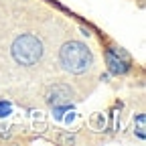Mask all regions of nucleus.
I'll use <instances>...</instances> for the list:
<instances>
[{
  "label": "nucleus",
  "mask_w": 146,
  "mask_h": 146,
  "mask_svg": "<svg viewBox=\"0 0 146 146\" xmlns=\"http://www.w3.org/2000/svg\"><path fill=\"white\" fill-rule=\"evenodd\" d=\"M59 61L61 65L71 71V73H85L91 65H94V57L91 51L79 43V41H69L59 49Z\"/></svg>",
  "instance_id": "nucleus-1"
},
{
  "label": "nucleus",
  "mask_w": 146,
  "mask_h": 146,
  "mask_svg": "<svg viewBox=\"0 0 146 146\" xmlns=\"http://www.w3.org/2000/svg\"><path fill=\"white\" fill-rule=\"evenodd\" d=\"M43 55V43L35 35H21L12 45V57L21 65H35Z\"/></svg>",
  "instance_id": "nucleus-2"
},
{
  "label": "nucleus",
  "mask_w": 146,
  "mask_h": 146,
  "mask_svg": "<svg viewBox=\"0 0 146 146\" xmlns=\"http://www.w3.org/2000/svg\"><path fill=\"white\" fill-rule=\"evenodd\" d=\"M51 102H55V104H61V102H67L69 98H71V89L67 87V85H63V83H59V85H55L53 87V91H51Z\"/></svg>",
  "instance_id": "nucleus-3"
}]
</instances>
